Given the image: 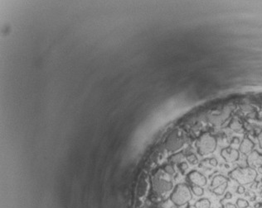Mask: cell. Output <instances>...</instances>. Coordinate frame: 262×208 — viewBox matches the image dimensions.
Returning <instances> with one entry per match:
<instances>
[{"instance_id": "obj_1", "label": "cell", "mask_w": 262, "mask_h": 208, "mask_svg": "<svg viewBox=\"0 0 262 208\" xmlns=\"http://www.w3.org/2000/svg\"><path fill=\"white\" fill-rule=\"evenodd\" d=\"M164 170H158L152 178V188L155 193L162 195L169 192L173 188L172 182L166 178Z\"/></svg>"}, {"instance_id": "obj_2", "label": "cell", "mask_w": 262, "mask_h": 208, "mask_svg": "<svg viewBox=\"0 0 262 208\" xmlns=\"http://www.w3.org/2000/svg\"><path fill=\"white\" fill-rule=\"evenodd\" d=\"M231 179L241 185H246L253 182L257 177V171L252 168H238L230 173Z\"/></svg>"}, {"instance_id": "obj_3", "label": "cell", "mask_w": 262, "mask_h": 208, "mask_svg": "<svg viewBox=\"0 0 262 208\" xmlns=\"http://www.w3.org/2000/svg\"><path fill=\"white\" fill-rule=\"evenodd\" d=\"M217 144V141L215 136L209 133H205L197 140L196 146L198 149V152L201 155H207L215 151Z\"/></svg>"}, {"instance_id": "obj_4", "label": "cell", "mask_w": 262, "mask_h": 208, "mask_svg": "<svg viewBox=\"0 0 262 208\" xmlns=\"http://www.w3.org/2000/svg\"><path fill=\"white\" fill-rule=\"evenodd\" d=\"M192 198V195L191 190L184 183L177 185L170 196L171 201L178 206L187 204Z\"/></svg>"}, {"instance_id": "obj_5", "label": "cell", "mask_w": 262, "mask_h": 208, "mask_svg": "<svg viewBox=\"0 0 262 208\" xmlns=\"http://www.w3.org/2000/svg\"><path fill=\"white\" fill-rule=\"evenodd\" d=\"M184 138L179 130H173L165 140V148L169 152H176L184 146Z\"/></svg>"}, {"instance_id": "obj_6", "label": "cell", "mask_w": 262, "mask_h": 208, "mask_svg": "<svg viewBox=\"0 0 262 208\" xmlns=\"http://www.w3.org/2000/svg\"><path fill=\"white\" fill-rule=\"evenodd\" d=\"M227 185H228V180L227 178H225L222 175H217L213 178L212 181V189L213 192L216 195H223L225 191L227 189Z\"/></svg>"}, {"instance_id": "obj_7", "label": "cell", "mask_w": 262, "mask_h": 208, "mask_svg": "<svg viewBox=\"0 0 262 208\" xmlns=\"http://www.w3.org/2000/svg\"><path fill=\"white\" fill-rule=\"evenodd\" d=\"M231 113V110L230 108H225L224 110H222L221 112L209 115L208 120L212 124L215 125V126H219V125L222 124L229 117Z\"/></svg>"}, {"instance_id": "obj_8", "label": "cell", "mask_w": 262, "mask_h": 208, "mask_svg": "<svg viewBox=\"0 0 262 208\" xmlns=\"http://www.w3.org/2000/svg\"><path fill=\"white\" fill-rule=\"evenodd\" d=\"M247 162L249 167L252 168L254 169H259L262 168V154H259L256 150H253L250 154H249L247 158Z\"/></svg>"}, {"instance_id": "obj_9", "label": "cell", "mask_w": 262, "mask_h": 208, "mask_svg": "<svg viewBox=\"0 0 262 208\" xmlns=\"http://www.w3.org/2000/svg\"><path fill=\"white\" fill-rule=\"evenodd\" d=\"M221 155L227 162L233 163V162H236V160H238L240 154H239L238 150H236V149L228 147L225 148L221 150Z\"/></svg>"}, {"instance_id": "obj_10", "label": "cell", "mask_w": 262, "mask_h": 208, "mask_svg": "<svg viewBox=\"0 0 262 208\" xmlns=\"http://www.w3.org/2000/svg\"><path fill=\"white\" fill-rule=\"evenodd\" d=\"M188 179L193 185L203 187L207 184V179L198 171H192L188 174Z\"/></svg>"}, {"instance_id": "obj_11", "label": "cell", "mask_w": 262, "mask_h": 208, "mask_svg": "<svg viewBox=\"0 0 262 208\" xmlns=\"http://www.w3.org/2000/svg\"><path fill=\"white\" fill-rule=\"evenodd\" d=\"M254 149V143L250 140L249 138H244L243 140L242 141L240 147H239V150L240 152L245 154H249Z\"/></svg>"}, {"instance_id": "obj_12", "label": "cell", "mask_w": 262, "mask_h": 208, "mask_svg": "<svg viewBox=\"0 0 262 208\" xmlns=\"http://www.w3.org/2000/svg\"><path fill=\"white\" fill-rule=\"evenodd\" d=\"M229 127L233 131L237 133H243L245 131L244 126L242 124V122L239 119L234 118L232 121H231Z\"/></svg>"}, {"instance_id": "obj_13", "label": "cell", "mask_w": 262, "mask_h": 208, "mask_svg": "<svg viewBox=\"0 0 262 208\" xmlns=\"http://www.w3.org/2000/svg\"><path fill=\"white\" fill-rule=\"evenodd\" d=\"M195 208H210L211 207V202L207 198H202L197 201L194 205Z\"/></svg>"}, {"instance_id": "obj_14", "label": "cell", "mask_w": 262, "mask_h": 208, "mask_svg": "<svg viewBox=\"0 0 262 208\" xmlns=\"http://www.w3.org/2000/svg\"><path fill=\"white\" fill-rule=\"evenodd\" d=\"M184 156L183 154L178 153V154H173L170 158H169V160L171 163L173 164H181L183 159H184Z\"/></svg>"}, {"instance_id": "obj_15", "label": "cell", "mask_w": 262, "mask_h": 208, "mask_svg": "<svg viewBox=\"0 0 262 208\" xmlns=\"http://www.w3.org/2000/svg\"><path fill=\"white\" fill-rule=\"evenodd\" d=\"M192 192L195 194L196 196H202L203 195V188H202V187H200V186H197V185H193L192 186Z\"/></svg>"}, {"instance_id": "obj_16", "label": "cell", "mask_w": 262, "mask_h": 208, "mask_svg": "<svg viewBox=\"0 0 262 208\" xmlns=\"http://www.w3.org/2000/svg\"><path fill=\"white\" fill-rule=\"evenodd\" d=\"M236 206L238 208H247L249 206V202L246 200L240 198L236 201Z\"/></svg>"}, {"instance_id": "obj_17", "label": "cell", "mask_w": 262, "mask_h": 208, "mask_svg": "<svg viewBox=\"0 0 262 208\" xmlns=\"http://www.w3.org/2000/svg\"><path fill=\"white\" fill-rule=\"evenodd\" d=\"M163 170H164V172H165L168 175H173L175 173L174 168L171 165H166V166L164 167V168H163Z\"/></svg>"}, {"instance_id": "obj_18", "label": "cell", "mask_w": 262, "mask_h": 208, "mask_svg": "<svg viewBox=\"0 0 262 208\" xmlns=\"http://www.w3.org/2000/svg\"><path fill=\"white\" fill-rule=\"evenodd\" d=\"M187 161L191 163V164H192V165L198 164V158H197V156H196L195 154H191L187 156Z\"/></svg>"}, {"instance_id": "obj_19", "label": "cell", "mask_w": 262, "mask_h": 208, "mask_svg": "<svg viewBox=\"0 0 262 208\" xmlns=\"http://www.w3.org/2000/svg\"><path fill=\"white\" fill-rule=\"evenodd\" d=\"M179 168H180V169L183 171V172H185V171L188 168V165H187V164L185 163V162H182L180 165H179Z\"/></svg>"}, {"instance_id": "obj_20", "label": "cell", "mask_w": 262, "mask_h": 208, "mask_svg": "<svg viewBox=\"0 0 262 208\" xmlns=\"http://www.w3.org/2000/svg\"><path fill=\"white\" fill-rule=\"evenodd\" d=\"M223 208H237L236 205H234L232 203H227L226 205L223 206Z\"/></svg>"}, {"instance_id": "obj_21", "label": "cell", "mask_w": 262, "mask_h": 208, "mask_svg": "<svg viewBox=\"0 0 262 208\" xmlns=\"http://www.w3.org/2000/svg\"><path fill=\"white\" fill-rule=\"evenodd\" d=\"M237 192L240 194H242L245 192V188L242 185H241V186L238 188V189H237Z\"/></svg>"}, {"instance_id": "obj_22", "label": "cell", "mask_w": 262, "mask_h": 208, "mask_svg": "<svg viewBox=\"0 0 262 208\" xmlns=\"http://www.w3.org/2000/svg\"><path fill=\"white\" fill-rule=\"evenodd\" d=\"M258 140H259L260 145L262 147V130L260 132L259 136H258Z\"/></svg>"}, {"instance_id": "obj_23", "label": "cell", "mask_w": 262, "mask_h": 208, "mask_svg": "<svg viewBox=\"0 0 262 208\" xmlns=\"http://www.w3.org/2000/svg\"><path fill=\"white\" fill-rule=\"evenodd\" d=\"M210 164L213 165V166H216V165H217V160H216L215 159H210Z\"/></svg>"}, {"instance_id": "obj_24", "label": "cell", "mask_w": 262, "mask_h": 208, "mask_svg": "<svg viewBox=\"0 0 262 208\" xmlns=\"http://www.w3.org/2000/svg\"><path fill=\"white\" fill-rule=\"evenodd\" d=\"M231 194L229 193V192L226 194V198H227V199H228V198H231Z\"/></svg>"}]
</instances>
